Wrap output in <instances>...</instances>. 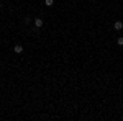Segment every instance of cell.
<instances>
[{
  "label": "cell",
  "instance_id": "1",
  "mask_svg": "<svg viewBox=\"0 0 123 121\" xmlns=\"http://www.w3.org/2000/svg\"><path fill=\"white\" fill-rule=\"evenodd\" d=\"M113 29L122 31V29H123V21H115V23H113Z\"/></svg>",
  "mask_w": 123,
  "mask_h": 121
},
{
  "label": "cell",
  "instance_id": "4",
  "mask_svg": "<svg viewBox=\"0 0 123 121\" xmlns=\"http://www.w3.org/2000/svg\"><path fill=\"white\" fill-rule=\"evenodd\" d=\"M44 5L46 7H53L54 5V0H44Z\"/></svg>",
  "mask_w": 123,
  "mask_h": 121
},
{
  "label": "cell",
  "instance_id": "3",
  "mask_svg": "<svg viewBox=\"0 0 123 121\" xmlns=\"http://www.w3.org/2000/svg\"><path fill=\"white\" fill-rule=\"evenodd\" d=\"M13 51H15L17 54H21V52H23V46H21V44H17V46L13 47Z\"/></svg>",
  "mask_w": 123,
  "mask_h": 121
},
{
  "label": "cell",
  "instance_id": "5",
  "mask_svg": "<svg viewBox=\"0 0 123 121\" xmlns=\"http://www.w3.org/2000/svg\"><path fill=\"white\" fill-rule=\"evenodd\" d=\"M117 44H118V46H123V36H120L117 39Z\"/></svg>",
  "mask_w": 123,
  "mask_h": 121
},
{
  "label": "cell",
  "instance_id": "2",
  "mask_svg": "<svg viewBox=\"0 0 123 121\" xmlns=\"http://www.w3.org/2000/svg\"><path fill=\"white\" fill-rule=\"evenodd\" d=\"M43 23H44L43 18H35V26H36V28H41V26H43Z\"/></svg>",
  "mask_w": 123,
  "mask_h": 121
}]
</instances>
